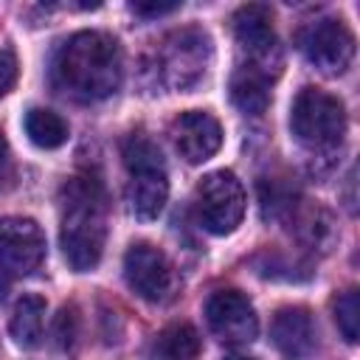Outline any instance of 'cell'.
<instances>
[{"mask_svg": "<svg viewBox=\"0 0 360 360\" xmlns=\"http://www.w3.org/2000/svg\"><path fill=\"white\" fill-rule=\"evenodd\" d=\"M124 73L118 42L104 31L73 34L53 56L51 82L73 101H104L110 98Z\"/></svg>", "mask_w": 360, "mask_h": 360, "instance_id": "6da1fadb", "label": "cell"}, {"mask_svg": "<svg viewBox=\"0 0 360 360\" xmlns=\"http://www.w3.org/2000/svg\"><path fill=\"white\" fill-rule=\"evenodd\" d=\"M107 239V197L96 177H70L59 191V245L76 273L101 262Z\"/></svg>", "mask_w": 360, "mask_h": 360, "instance_id": "7a4b0ae2", "label": "cell"}, {"mask_svg": "<svg viewBox=\"0 0 360 360\" xmlns=\"http://www.w3.org/2000/svg\"><path fill=\"white\" fill-rule=\"evenodd\" d=\"M121 158L129 172V183H127L129 211L138 219H158L169 197V174L158 143L143 132H132L121 143Z\"/></svg>", "mask_w": 360, "mask_h": 360, "instance_id": "3957f363", "label": "cell"}, {"mask_svg": "<svg viewBox=\"0 0 360 360\" xmlns=\"http://www.w3.org/2000/svg\"><path fill=\"white\" fill-rule=\"evenodd\" d=\"M290 127L309 152H332L346 135L343 101L321 87H304L292 101Z\"/></svg>", "mask_w": 360, "mask_h": 360, "instance_id": "277c9868", "label": "cell"}, {"mask_svg": "<svg viewBox=\"0 0 360 360\" xmlns=\"http://www.w3.org/2000/svg\"><path fill=\"white\" fill-rule=\"evenodd\" d=\"M231 22H233V37H236L239 53H242L239 65L276 82L281 73V48H278V37L273 31L270 6H264V3L239 6Z\"/></svg>", "mask_w": 360, "mask_h": 360, "instance_id": "5b68a950", "label": "cell"}, {"mask_svg": "<svg viewBox=\"0 0 360 360\" xmlns=\"http://www.w3.org/2000/svg\"><path fill=\"white\" fill-rule=\"evenodd\" d=\"M208 59H211V39L205 31L200 28L172 31L158 48L155 73L166 87L188 90L205 76Z\"/></svg>", "mask_w": 360, "mask_h": 360, "instance_id": "8992f818", "label": "cell"}, {"mask_svg": "<svg viewBox=\"0 0 360 360\" xmlns=\"http://www.w3.org/2000/svg\"><path fill=\"white\" fill-rule=\"evenodd\" d=\"M194 208L205 231L233 233L245 217V188L233 172H208L194 188Z\"/></svg>", "mask_w": 360, "mask_h": 360, "instance_id": "52a82bcc", "label": "cell"}, {"mask_svg": "<svg viewBox=\"0 0 360 360\" xmlns=\"http://www.w3.org/2000/svg\"><path fill=\"white\" fill-rule=\"evenodd\" d=\"M298 48L321 73H343L354 59V34L340 17H318L298 31Z\"/></svg>", "mask_w": 360, "mask_h": 360, "instance_id": "ba28073f", "label": "cell"}, {"mask_svg": "<svg viewBox=\"0 0 360 360\" xmlns=\"http://www.w3.org/2000/svg\"><path fill=\"white\" fill-rule=\"evenodd\" d=\"M124 278L127 287L149 304H163L174 290V273L166 253L149 242L129 245L124 253Z\"/></svg>", "mask_w": 360, "mask_h": 360, "instance_id": "9c48e42d", "label": "cell"}, {"mask_svg": "<svg viewBox=\"0 0 360 360\" xmlns=\"http://www.w3.org/2000/svg\"><path fill=\"white\" fill-rule=\"evenodd\" d=\"M45 259V233L28 217L0 219V270L8 276H31Z\"/></svg>", "mask_w": 360, "mask_h": 360, "instance_id": "30bf717a", "label": "cell"}, {"mask_svg": "<svg viewBox=\"0 0 360 360\" xmlns=\"http://www.w3.org/2000/svg\"><path fill=\"white\" fill-rule=\"evenodd\" d=\"M205 318L211 332L233 346L250 343L259 332V321H256V309L250 304V298L239 290H219L208 298L205 304Z\"/></svg>", "mask_w": 360, "mask_h": 360, "instance_id": "8fae6325", "label": "cell"}, {"mask_svg": "<svg viewBox=\"0 0 360 360\" xmlns=\"http://www.w3.org/2000/svg\"><path fill=\"white\" fill-rule=\"evenodd\" d=\"M169 138H172L177 155L186 163L197 166V163H205L208 158H214L217 149L222 146V127L211 112L188 110V112H180L172 121Z\"/></svg>", "mask_w": 360, "mask_h": 360, "instance_id": "7c38bea8", "label": "cell"}, {"mask_svg": "<svg viewBox=\"0 0 360 360\" xmlns=\"http://www.w3.org/2000/svg\"><path fill=\"white\" fill-rule=\"evenodd\" d=\"M270 338L284 360H307L318 346L312 312L307 307H281L273 315Z\"/></svg>", "mask_w": 360, "mask_h": 360, "instance_id": "4fadbf2b", "label": "cell"}, {"mask_svg": "<svg viewBox=\"0 0 360 360\" xmlns=\"http://www.w3.org/2000/svg\"><path fill=\"white\" fill-rule=\"evenodd\" d=\"M270 84H273V79L239 65L233 70L231 87H228L231 90V101L248 115H262L270 107Z\"/></svg>", "mask_w": 360, "mask_h": 360, "instance_id": "5bb4252c", "label": "cell"}, {"mask_svg": "<svg viewBox=\"0 0 360 360\" xmlns=\"http://www.w3.org/2000/svg\"><path fill=\"white\" fill-rule=\"evenodd\" d=\"M42 321H45V298L42 295H22L11 315V338L22 349H34L42 340Z\"/></svg>", "mask_w": 360, "mask_h": 360, "instance_id": "9a60e30c", "label": "cell"}, {"mask_svg": "<svg viewBox=\"0 0 360 360\" xmlns=\"http://www.w3.org/2000/svg\"><path fill=\"white\" fill-rule=\"evenodd\" d=\"M25 132L39 149H59L68 141V121L45 107H31L25 112Z\"/></svg>", "mask_w": 360, "mask_h": 360, "instance_id": "2e32d148", "label": "cell"}, {"mask_svg": "<svg viewBox=\"0 0 360 360\" xmlns=\"http://www.w3.org/2000/svg\"><path fill=\"white\" fill-rule=\"evenodd\" d=\"M152 349L163 360H194L200 354V335L191 323H172L158 335Z\"/></svg>", "mask_w": 360, "mask_h": 360, "instance_id": "e0dca14e", "label": "cell"}, {"mask_svg": "<svg viewBox=\"0 0 360 360\" xmlns=\"http://www.w3.org/2000/svg\"><path fill=\"white\" fill-rule=\"evenodd\" d=\"M292 219L298 222V225H295V228H298V236H301L312 250H315V245H318L321 250H326V245L332 242L335 231H332V219H329V214H326L323 208L309 205V208L292 214Z\"/></svg>", "mask_w": 360, "mask_h": 360, "instance_id": "ac0fdd59", "label": "cell"}, {"mask_svg": "<svg viewBox=\"0 0 360 360\" xmlns=\"http://www.w3.org/2000/svg\"><path fill=\"white\" fill-rule=\"evenodd\" d=\"M335 323L340 329V335L346 338V343H357V326H360V295L357 290H346L338 301H335Z\"/></svg>", "mask_w": 360, "mask_h": 360, "instance_id": "d6986e66", "label": "cell"}, {"mask_svg": "<svg viewBox=\"0 0 360 360\" xmlns=\"http://www.w3.org/2000/svg\"><path fill=\"white\" fill-rule=\"evenodd\" d=\"M53 338L62 352H73L79 340V309L73 304H65L53 321Z\"/></svg>", "mask_w": 360, "mask_h": 360, "instance_id": "ffe728a7", "label": "cell"}, {"mask_svg": "<svg viewBox=\"0 0 360 360\" xmlns=\"http://www.w3.org/2000/svg\"><path fill=\"white\" fill-rule=\"evenodd\" d=\"M17 82V59L11 51H0V96H6Z\"/></svg>", "mask_w": 360, "mask_h": 360, "instance_id": "44dd1931", "label": "cell"}, {"mask_svg": "<svg viewBox=\"0 0 360 360\" xmlns=\"http://www.w3.org/2000/svg\"><path fill=\"white\" fill-rule=\"evenodd\" d=\"M129 8H132L138 17L152 20V17H163V14L177 11V8H180V3H132Z\"/></svg>", "mask_w": 360, "mask_h": 360, "instance_id": "7402d4cb", "label": "cell"}, {"mask_svg": "<svg viewBox=\"0 0 360 360\" xmlns=\"http://www.w3.org/2000/svg\"><path fill=\"white\" fill-rule=\"evenodd\" d=\"M11 183V152H8V143L0 132V191Z\"/></svg>", "mask_w": 360, "mask_h": 360, "instance_id": "603a6c76", "label": "cell"}, {"mask_svg": "<svg viewBox=\"0 0 360 360\" xmlns=\"http://www.w3.org/2000/svg\"><path fill=\"white\" fill-rule=\"evenodd\" d=\"M225 360H253V357H245V354H231V357H225Z\"/></svg>", "mask_w": 360, "mask_h": 360, "instance_id": "cb8c5ba5", "label": "cell"}]
</instances>
